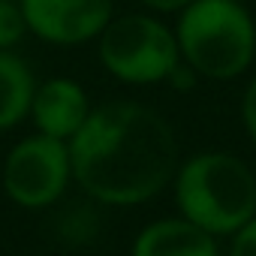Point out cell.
Listing matches in <instances>:
<instances>
[{
    "label": "cell",
    "instance_id": "4fadbf2b",
    "mask_svg": "<svg viewBox=\"0 0 256 256\" xmlns=\"http://www.w3.org/2000/svg\"><path fill=\"white\" fill-rule=\"evenodd\" d=\"M241 124H244L247 136L256 142V76L247 82L244 96H241Z\"/></svg>",
    "mask_w": 256,
    "mask_h": 256
},
{
    "label": "cell",
    "instance_id": "52a82bcc",
    "mask_svg": "<svg viewBox=\"0 0 256 256\" xmlns=\"http://www.w3.org/2000/svg\"><path fill=\"white\" fill-rule=\"evenodd\" d=\"M90 108L94 106H90L84 88L76 78L54 76V78L36 84V94H34L28 118L34 120L36 133L60 139V142H70L82 130V124L88 120Z\"/></svg>",
    "mask_w": 256,
    "mask_h": 256
},
{
    "label": "cell",
    "instance_id": "9a60e30c",
    "mask_svg": "<svg viewBox=\"0 0 256 256\" xmlns=\"http://www.w3.org/2000/svg\"><path fill=\"white\" fill-rule=\"evenodd\" d=\"M139 4L151 12H181L190 0H139Z\"/></svg>",
    "mask_w": 256,
    "mask_h": 256
},
{
    "label": "cell",
    "instance_id": "8fae6325",
    "mask_svg": "<svg viewBox=\"0 0 256 256\" xmlns=\"http://www.w3.org/2000/svg\"><path fill=\"white\" fill-rule=\"evenodd\" d=\"M28 34L22 4L16 0H0V48H16Z\"/></svg>",
    "mask_w": 256,
    "mask_h": 256
},
{
    "label": "cell",
    "instance_id": "ba28073f",
    "mask_svg": "<svg viewBox=\"0 0 256 256\" xmlns=\"http://www.w3.org/2000/svg\"><path fill=\"white\" fill-rule=\"evenodd\" d=\"M130 256H220V244L211 232L178 217H163L139 229Z\"/></svg>",
    "mask_w": 256,
    "mask_h": 256
},
{
    "label": "cell",
    "instance_id": "6da1fadb",
    "mask_svg": "<svg viewBox=\"0 0 256 256\" xmlns=\"http://www.w3.org/2000/svg\"><path fill=\"white\" fill-rule=\"evenodd\" d=\"M72 181L96 205L136 208L157 199L175 178L178 139L151 106L112 100L90 108L70 139Z\"/></svg>",
    "mask_w": 256,
    "mask_h": 256
},
{
    "label": "cell",
    "instance_id": "5bb4252c",
    "mask_svg": "<svg viewBox=\"0 0 256 256\" xmlns=\"http://www.w3.org/2000/svg\"><path fill=\"white\" fill-rule=\"evenodd\" d=\"M196 78H199V76H196V72H193L184 60H181V64L169 72L166 84H169V88H175V90H190V88H196Z\"/></svg>",
    "mask_w": 256,
    "mask_h": 256
},
{
    "label": "cell",
    "instance_id": "8992f818",
    "mask_svg": "<svg viewBox=\"0 0 256 256\" xmlns=\"http://www.w3.org/2000/svg\"><path fill=\"white\" fill-rule=\"evenodd\" d=\"M28 34L52 46H82L114 18V0H18Z\"/></svg>",
    "mask_w": 256,
    "mask_h": 256
},
{
    "label": "cell",
    "instance_id": "5b68a950",
    "mask_svg": "<svg viewBox=\"0 0 256 256\" xmlns=\"http://www.w3.org/2000/svg\"><path fill=\"white\" fill-rule=\"evenodd\" d=\"M72 181L70 142L34 133L16 142L0 169V184L12 205L24 211H42L60 202Z\"/></svg>",
    "mask_w": 256,
    "mask_h": 256
},
{
    "label": "cell",
    "instance_id": "2e32d148",
    "mask_svg": "<svg viewBox=\"0 0 256 256\" xmlns=\"http://www.w3.org/2000/svg\"><path fill=\"white\" fill-rule=\"evenodd\" d=\"M235 4H244V0H235Z\"/></svg>",
    "mask_w": 256,
    "mask_h": 256
},
{
    "label": "cell",
    "instance_id": "7c38bea8",
    "mask_svg": "<svg viewBox=\"0 0 256 256\" xmlns=\"http://www.w3.org/2000/svg\"><path fill=\"white\" fill-rule=\"evenodd\" d=\"M229 256H256V214L229 235Z\"/></svg>",
    "mask_w": 256,
    "mask_h": 256
},
{
    "label": "cell",
    "instance_id": "30bf717a",
    "mask_svg": "<svg viewBox=\"0 0 256 256\" xmlns=\"http://www.w3.org/2000/svg\"><path fill=\"white\" fill-rule=\"evenodd\" d=\"M100 235V214L88 205H70L58 217V238L70 247H84Z\"/></svg>",
    "mask_w": 256,
    "mask_h": 256
},
{
    "label": "cell",
    "instance_id": "9c48e42d",
    "mask_svg": "<svg viewBox=\"0 0 256 256\" xmlns=\"http://www.w3.org/2000/svg\"><path fill=\"white\" fill-rule=\"evenodd\" d=\"M36 84L30 64L16 48H0V133L16 130L30 114Z\"/></svg>",
    "mask_w": 256,
    "mask_h": 256
},
{
    "label": "cell",
    "instance_id": "3957f363",
    "mask_svg": "<svg viewBox=\"0 0 256 256\" xmlns=\"http://www.w3.org/2000/svg\"><path fill=\"white\" fill-rule=\"evenodd\" d=\"M181 60L202 78L232 82L256 58V24L235 0H190L172 28Z\"/></svg>",
    "mask_w": 256,
    "mask_h": 256
},
{
    "label": "cell",
    "instance_id": "7a4b0ae2",
    "mask_svg": "<svg viewBox=\"0 0 256 256\" xmlns=\"http://www.w3.org/2000/svg\"><path fill=\"white\" fill-rule=\"evenodd\" d=\"M178 214L214 238H229L256 214V175L229 151H199L172 178Z\"/></svg>",
    "mask_w": 256,
    "mask_h": 256
},
{
    "label": "cell",
    "instance_id": "277c9868",
    "mask_svg": "<svg viewBox=\"0 0 256 256\" xmlns=\"http://www.w3.org/2000/svg\"><path fill=\"white\" fill-rule=\"evenodd\" d=\"M96 54L108 76L124 84H160L181 64L175 30L145 12L114 16L96 36Z\"/></svg>",
    "mask_w": 256,
    "mask_h": 256
}]
</instances>
